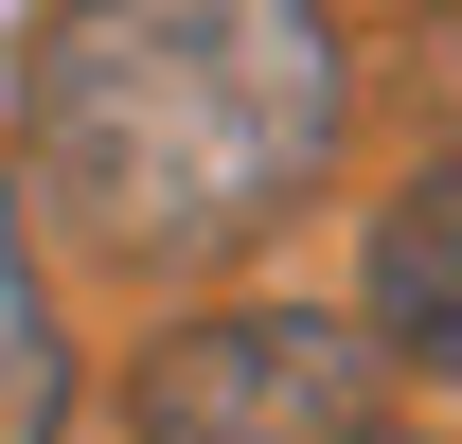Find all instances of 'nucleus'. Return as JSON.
<instances>
[{
	"label": "nucleus",
	"instance_id": "obj_1",
	"mask_svg": "<svg viewBox=\"0 0 462 444\" xmlns=\"http://www.w3.org/2000/svg\"><path fill=\"white\" fill-rule=\"evenodd\" d=\"M356 54L320 0H54L18 54V178L71 249L178 284L320 196Z\"/></svg>",
	"mask_w": 462,
	"mask_h": 444
},
{
	"label": "nucleus",
	"instance_id": "obj_2",
	"mask_svg": "<svg viewBox=\"0 0 462 444\" xmlns=\"http://www.w3.org/2000/svg\"><path fill=\"white\" fill-rule=\"evenodd\" d=\"M125 444H392V374L320 302H214L125 374Z\"/></svg>",
	"mask_w": 462,
	"mask_h": 444
},
{
	"label": "nucleus",
	"instance_id": "obj_3",
	"mask_svg": "<svg viewBox=\"0 0 462 444\" xmlns=\"http://www.w3.org/2000/svg\"><path fill=\"white\" fill-rule=\"evenodd\" d=\"M356 338H374V374L462 391V143L427 178H392V214L356 249Z\"/></svg>",
	"mask_w": 462,
	"mask_h": 444
},
{
	"label": "nucleus",
	"instance_id": "obj_4",
	"mask_svg": "<svg viewBox=\"0 0 462 444\" xmlns=\"http://www.w3.org/2000/svg\"><path fill=\"white\" fill-rule=\"evenodd\" d=\"M54 427H71V338L36 284V231H18V178H0V444H54Z\"/></svg>",
	"mask_w": 462,
	"mask_h": 444
}]
</instances>
